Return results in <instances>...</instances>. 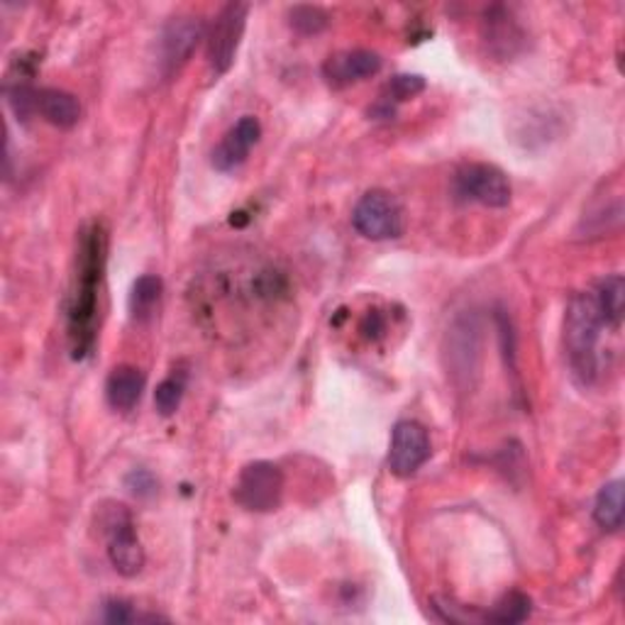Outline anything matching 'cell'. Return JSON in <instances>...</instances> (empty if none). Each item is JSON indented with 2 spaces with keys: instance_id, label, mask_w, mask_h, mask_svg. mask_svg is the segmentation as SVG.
<instances>
[{
  "instance_id": "obj_1",
  "label": "cell",
  "mask_w": 625,
  "mask_h": 625,
  "mask_svg": "<svg viewBox=\"0 0 625 625\" xmlns=\"http://www.w3.org/2000/svg\"><path fill=\"white\" fill-rule=\"evenodd\" d=\"M108 257V235L106 228L94 223L84 228L78 240V259H76V284L72 301H69L66 328L69 342H72L74 359H84L96 342V322H98V291L103 281Z\"/></svg>"
},
{
  "instance_id": "obj_2",
  "label": "cell",
  "mask_w": 625,
  "mask_h": 625,
  "mask_svg": "<svg viewBox=\"0 0 625 625\" xmlns=\"http://www.w3.org/2000/svg\"><path fill=\"white\" fill-rule=\"evenodd\" d=\"M603 318L597 308L593 294H577L567 306L564 316V347H567L572 375L584 387L593 384L599 377V355L597 345L601 338Z\"/></svg>"
},
{
  "instance_id": "obj_3",
  "label": "cell",
  "mask_w": 625,
  "mask_h": 625,
  "mask_svg": "<svg viewBox=\"0 0 625 625\" xmlns=\"http://www.w3.org/2000/svg\"><path fill=\"white\" fill-rule=\"evenodd\" d=\"M100 526H103V536L108 542V560L113 569L123 577H137L145 569V548L137 538L135 520L130 511L120 503H110L108 508L100 513Z\"/></svg>"
},
{
  "instance_id": "obj_4",
  "label": "cell",
  "mask_w": 625,
  "mask_h": 625,
  "mask_svg": "<svg viewBox=\"0 0 625 625\" xmlns=\"http://www.w3.org/2000/svg\"><path fill=\"white\" fill-rule=\"evenodd\" d=\"M352 225H355L361 237L371 242L396 240L403 235L406 228V218H403V208L389 191H367L365 196L357 200L355 210H352Z\"/></svg>"
},
{
  "instance_id": "obj_5",
  "label": "cell",
  "mask_w": 625,
  "mask_h": 625,
  "mask_svg": "<svg viewBox=\"0 0 625 625\" xmlns=\"http://www.w3.org/2000/svg\"><path fill=\"white\" fill-rule=\"evenodd\" d=\"M284 499V471L274 462L259 459L242 467L235 483V501L252 513H271Z\"/></svg>"
},
{
  "instance_id": "obj_6",
  "label": "cell",
  "mask_w": 625,
  "mask_h": 625,
  "mask_svg": "<svg viewBox=\"0 0 625 625\" xmlns=\"http://www.w3.org/2000/svg\"><path fill=\"white\" fill-rule=\"evenodd\" d=\"M247 13L249 8L245 3H228L220 8V13L210 23L206 35V57L213 74L223 76L235 64L242 35L247 27Z\"/></svg>"
},
{
  "instance_id": "obj_7",
  "label": "cell",
  "mask_w": 625,
  "mask_h": 625,
  "mask_svg": "<svg viewBox=\"0 0 625 625\" xmlns=\"http://www.w3.org/2000/svg\"><path fill=\"white\" fill-rule=\"evenodd\" d=\"M457 194L487 208H506L511 204V181L499 167L474 161L465 164L455 176Z\"/></svg>"
},
{
  "instance_id": "obj_8",
  "label": "cell",
  "mask_w": 625,
  "mask_h": 625,
  "mask_svg": "<svg viewBox=\"0 0 625 625\" xmlns=\"http://www.w3.org/2000/svg\"><path fill=\"white\" fill-rule=\"evenodd\" d=\"M448 369L457 384H471L479 371L481 328L474 316H459L448 330Z\"/></svg>"
},
{
  "instance_id": "obj_9",
  "label": "cell",
  "mask_w": 625,
  "mask_h": 625,
  "mask_svg": "<svg viewBox=\"0 0 625 625\" xmlns=\"http://www.w3.org/2000/svg\"><path fill=\"white\" fill-rule=\"evenodd\" d=\"M432 455L428 430L416 420H401L391 432L389 469L396 477H413Z\"/></svg>"
},
{
  "instance_id": "obj_10",
  "label": "cell",
  "mask_w": 625,
  "mask_h": 625,
  "mask_svg": "<svg viewBox=\"0 0 625 625\" xmlns=\"http://www.w3.org/2000/svg\"><path fill=\"white\" fill-rule=\"evenodd\" d=\"M206 27L198 17H174L161 33V72L171 76L184 66L196 45L204 39Z\"/></svg>"
},
{
  "instance_id": "obj_11",
  "label": "cell",
  "mask_w": 625,
  "mask_h": 625,
  "mask_svg": "<svg viewBox=\"0 0 625 625\" xmlns=\"http://www.w3.org/2000/svg\"><path fill=\"white\" fill-rule=\"evenodd\" d=\"M381 57L371 49H350V52H340L335 57H330L326 64H322V76L330 86L345 88L352 84H359V81L377 76L381 72Z\"/></svg>"
},
{
  "instance_id": "obj_12",
  "label": "cell",
  "mask_w": 625,
  "mask_h": 625,
  "mask_svg": "<svg viewBox=\"0 0 625 625\" xmlns=\"http://www.w3.org/2000/svg\"><path fill=\"white\" fill-rule=\"evenodd\" d=\"M261 125L255 115L240 118L237 123L228 130L220 145L213 149V167L218 171H235L247 161L252 147L259 143Z\"/></svg>"
},
{
  "instance_id": "obj_13",
  "label": "cell",
  "mask_w": 625,
  "mask_h": 625,
  "mask_svg": "<svg viewBox=\"0 0 625 625\" xmlns=\"http://www.w3.org/2000/svg\"><path fill=\"white\" fill-rule=\"evenodd\" d=\"M147 379L137 367H115L110 371V377L106 381V399L110 403V408L118 413H130L133 410L139 399H143Z\"/></svg>"
},
{
  "instance_id": "obj_14",
  "label": "cell",
  "mask_w": 625,
  "mask_h": 625,
  "mask_svg": "<svg viewBox=\"0 0 625 625\" xmlns=\"http://www.w3.org/2000/svg\"><path fill=\"white\" fill-rule=\"evenodd\" d=\"M37 113L49 125L59 130H72L81 120V103L74 94L62 88H42L37 94Z\"/></svg>"
},
{
  "instance_id": "obj_15",
  "label": "cell",
  "mask_w": 625,
  "mask_h": 625,
  "mask_svg": "<svg viewBox=\"0 0 625 625\" xmlns=\"http://www.w3.org/2000/svg\"><path fill=\"white\" fill-rule=\"evenodd\" d=\"M483 27H487V42L493 52L513 54V49L520 45L523 33L520 27L513 23V17L506 13V8H491L483 15Z\"/></svg>"
},
{
  "instance_id": "obj_16",
  "label": "cell",
  "mask_w": 625,
  "mask_h": 625,
  "mask_svg": "<svg viewBox=\"0 0 625 625\" xmlns=\"http://www.w3.org/2000/svg\"><path fill=\"white\" fill-rule=\"evenodd\" d=\"M597 308L603 318V326H611L613 330L621 328L623 310H625V281L621 274H611L599 284L597 294Z\"/></svg>"
},
{
  "instance_id": "obj_17",
  "label": "cell",
  "mask_w": 625,
  "mask_h": 625,
  "mask_svg": "<svg viewBox=\"0 0 625 625\" xmlns=\"http://www.w3.org/2000/svg\"><path fill=\"white\" fill-rule=\"evenodd\" d=\"M593 520L599 528L609 532H618L623 528V481H609L599 491L597 503H593Z\"/></svg>"
},
{
  "instance_id": "obj_18",
  "label": "cell",
  "mask_w": 625,
  "mask_h": 625,
  "mask_svg": "<svg viewBox=\"0 0 625 625\" xmlns=\"http://www.w3.org/2000/svg\"><path fill=\"white\" fill-rule=\"evenodd\" d=\"M161 298V279L155 274L139 277L133 284V294H130V312H133L135 320H147L152 318L155 308L159 306Z\"/></svg>"
},
{
  "instance_id": "obj_19",
  "label": "cell",
  "mask_w": 625,
  "mask_h": 625,
  "mask_svg": "<svg viewBox=\"0 0 625 625\" xmlns=\"http://www.w3.org/2000/svg\"><path fill=\"white\" fill-rule=\"evenodd\" d=\"M532 611V603L530 597L520 591H508L506 597H501L497 601V606H493L483 621L489 623H501V625H513V623H523Z\"/></svg>"
},
{
  "instance_id": "obj_20",
  "label": "cell",
  "mask_w": 625,
  "mask_h": 625,
  "mask_svg": "<svg viewBox=\"0 0 625 625\" xmlns=\"http://www.w3.org/2000/svg\"><path fill=\"white\" fill-rule=\"evenodd\" d=\"M422 90H426V78L418 74H399L389 81L379 100L391 108H396L399 103H403V100L416 98L418 94H422Z\"/></svg>"
},
{
  "instance_id": "obj_21",
  "label": "cell",
  "mask_w": 625,
  "mask_h": 625,
  "mask_svg": "<svg viewBox=\"0 0 625 625\" xmlns=\"http://www.w3.org/2000/svg\"><path fill=\"white\" fill-rule=\"evenodd\" d=\"M289 25L298 35H320L330 25V15L318 5H294L289 10Z\"/></svg>"
},
{
  "instance_id": "obj_22",
  "label": "cell",
  "mask_w": 625,
  "mask_h": 625,
  "mask_svg": "<svg viewBox=\"0 0 625 625\" xmlns=\"http://www.w3.org/2000/svg\"><path fill=\"white\" fill-rule=\"evenodd\" d=\"M181 401H184V381L176 377H169L161 381L155 391V406L159 410V416H174L181 408Z\"/></svg>"
},
{
  "instance_id": "obj_23",
  "label": "cell",
  "mask_w": 625,
  "mask_h": 625,
  "mask_svg": "<svg viewBox=\"0 0 625 625\" xmlns=\"http://www.w3.org/2000/svg\"><path fill=\"white\" fill-rule=\"evenodd\" d=\"M103 621L108 623H135V621H161L159 616H139L127 601H108L103 606Z\"/></svg>"
},
{
  "instance_id": "obj_24",
  "label": "cell",
  "mask_w": 625,
  "mask_h": 625,
  "mask_svg": "<svg viewBox=\"0 0 625 625\" xmlns=\"http://www.w3.org/2000/svg\"><path fill=\"white\" fill-rule=\"evenodd\" d=\"M127 489L135 493L137 499H149L157 493V479L152 477V471L147 469H135L127 477Z\"/></svg>"
},
{
  "instance_id": "obj_25",
  "label": "cell",
  "mask_w": 625,
  "mask_h": 625,
  "mask_svg": "<svg viewBox=\"0 0 625 625\" xmlns=\"http://www.w3.org/2000/svg\"><path fill=\"white\" fill-rule=\"evenodd\" d=\"M361 332H365V338L377 340L381 332H384V318H381L377 310H369V316L361 322Z\"/></svg>"
}]
</instances>
